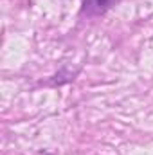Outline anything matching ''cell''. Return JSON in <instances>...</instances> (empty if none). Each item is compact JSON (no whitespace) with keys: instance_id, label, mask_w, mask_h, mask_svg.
<instances>
[{"instance_id":"6da1fadb","label":"cell","mask_w":153,"mask_h":155,"mask_svg":"<svg viewBox=\"0 0 153 155\" xmlns=\"http://www.w3.org/2000/svg\"><path fill=\"white\" fill-rule=\"evenodd\" d=\"M117 2L119 0H85V4H83V15H86V16L105 15Z\"/></svg>"}]
</instances>
